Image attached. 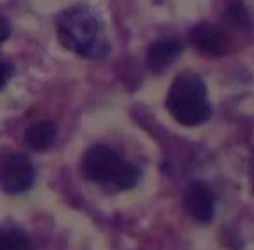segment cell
Segmentation results:
<instances>
[{"instance_id": "obj_11", "label": "cell", "mask_w": 254, "mask_h": 250, "mask_svg": "<svg viewBox=\"0 0 254 250\" xmlns=\"http://www.w3.org/2000/svg\"><path fill=\"white\" fill-rule=\"evenodd\" d=\"M11 34V27H9V21L5 20L2 14H0V43L5 41Z\"/></svg>"}, {"instance_id": "obj_1", "label": "cell", "mask_w": 254, "mask_h": 250, "mask_svg": "<svg viewBox=\"0 0 254 250\" xmlns=\"http://www.w3.org/2000/svg\"><path fill=\"white\" fill-rule=\"evenodd\" d=\"M251 18L242 0H228L220 23H197L190 30V43L195 50L210 57L229 53L235 48V36H247L251 32Z\"/></svg>"}, {"instance_id": "obj_2", "label": "cell", "mask_w": 254, "mask_h": 250, "mask_svg": "<svg viewBox=\"0 0 254 250\" xmlns=\"http://www.w3.org/2000/svg\"><path fill=\"white\" fill-rule=\"evenodd\" d=\"M57 34L68 50L87 59H98L109 51L102 21L85 7L64 9L57 16Z\"/></svg>"}, {"instance_id": "obj_12", "label": "cell", "mask_w": 254, "mask_h": 250, "mask_svg": "<svg viewBox=\"0 0 254 250\" xmlns=\"http://www.w3.org/2000/svg\"><path fill=\"white\" fill-rule=\"evenodd\" d=\"M251 174H253V181H254V151H253V156H251Z\"/></svg>"}, {"instance_id": "obj_10", "label": "cell", "mask_w": 254, "mask_h": 250, "mask_svg": "<svg viewBox=\"0 0 254 250\" xmlns=\"http://www.w3.org/2000/svg\"><path fill=\"white\" fill-rule=\"evenodd\" d=\"M14 75V68L11 66L9 62H4V60H0V89H4L5 85H7L9 78Z\"/></svg>"}, {"instance_id": "obj_5", "label": "cell", "mask_w": 254, "mask_h": 250, "mask_svg": "<svg viewBox=\"0 0 254 250\" xmlns=\"http://www.w3.org/2000/svg\"><path fill=\"white\" fill-rule=\"evenodd\" d=\"M36 170L23 153H5L0 158V188L7 194H21L34 185Z\"/></svg>"}, {"instance_id": "obj_7", "label": "cell", "mask_w": 254, "mask_h": 250, "mask_svg": "<svg viewBox=\"0 0 254 250\" xmlns=\"http://www.w3.org/2000/svg\"><path fill=\"white\" fill-rule=\"evenodd\" d=\"M183 50V45L174 38L158 39L146 51V62L148 68L155 73H160L169 68V64L180 57Z\"/></svg>"}, {"instance_id": "obj_6", "label": "cell", "mask_w": 254, "mask_h": 250, "mask_svg": "<svg viewBox=\"0 0 254 250\" xmlns=\"http://www.w3.org/2000/svg\"><path fill=\"white\" fill-rule=\"evenodd\" d=\"M187 211L199 222H210L215 211V197L212 188L203 181H192L183 195Z\"/></svg>"}, {"instance_id": "obj_9", "label": "cell", "mask_w": 254, "mask_h": 250, "mask_svg": "<svg viewBox=\"0 0 254 250\" xmlns=\"http://www.w3.org/2000/svg\"><path fill=\"white\" fill-rule=\"evenodd\" d=\"M29 240L18 231H0V250H25Z\"/></svg>"}, {"instance_id": "obj_8", "label": "cell", "mask_w": 254, "mask_h": 250, "mask_svg": "<svg viewBox=\"0 0 254 250\" xmlns=\"http://www.w3.org/2000/svg\"><path fill=\"white\" fill-rule=\"evenodd\" d=\"M55 135H57V128H55L54 123H50V121H39V123L32 124L27 130L25 142L29 148L43 151V149L50 148L54 144Z\"/></svg>"}, {"instance_id": "obj_3", "label": "cell", "mask_w": 254, "mask_h": 250, "mask_svg": "<svg viewBox=\"0 0 254 250\" xmlns=\"http://www.w3.org/2000/svg\"><path fill=\"white\" fill-rule=\"evenodd\" d=\"M165 105L169 114L185 126L203 124L212 115L206 85L199 75L192 71H183L174 78Z\"/></svg>"}, {"instance_id": "obj_4", "label": "cell", "mask_w": 254, "mask_h": 250, "mask_svg": "<svg viewBox=\"0 0 254 250\" xmlns=\"http://www.w3.org/2000/svg\"><path fill=\"white\" fill-rule=\"evenodd\" d=\"M82 172L87 179L105 187L127 188L135 187L140 169L109 146L98 144L85 151L82 158Z\"/></svg>"}]
</instances>
